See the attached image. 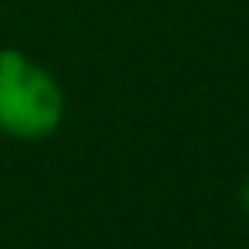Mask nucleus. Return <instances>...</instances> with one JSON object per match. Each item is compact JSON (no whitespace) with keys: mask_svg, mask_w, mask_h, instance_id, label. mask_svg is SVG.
I'll list each match as a JSON object with an SVG mask.
<instances>
[{"mask_svg":"<svg viewBox=\"0 0 249 249\" xmlns=\"http://www.w3.org/2000/svg\"><path fill=\"white\" fill-rule=\"evenodd\" d=\"M65 92L58 79L18 48H0V130L18 140H41L58 130Z\"/></svg>","mask_w":249,"mask_h":249,"instance_id":"f257e3e1","label":"nucleus"},{"mask_svg":"<svg viewBox=\"0 0 249 249\" xmlns=\"http://www.w3.org/2000/svg\"><path fill=\"white\" fill-rule=\"evenodd\" d=\"M242 208L249 212V178H246V184H242Z\"/></svg>","mask_w":249,"mask_h":249,"instance_id":"f03ea898","label":"nucleus"}]
</instances>
